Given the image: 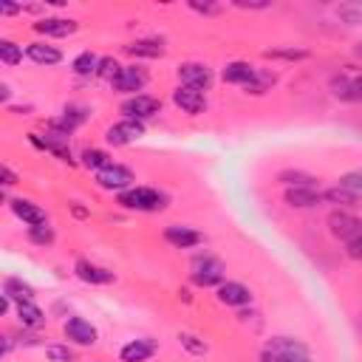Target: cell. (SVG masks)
I'll return each mask as SVG.
<instances>
[{
	"instance_id": "1",
	"label": "cell",
	"mask_w": 362,
	"mask_h": 362,
	"mask_svg": "<svg viewBox=\"0 0 362 362\" xmlns=\"http://www.w3.org/2000/svg\"><path fill=\"white\" fill-rule=\"evenodd\" d=\"M263 362H311V354L300 339L272 337L263 348Z\"/></svg>"
},
{
	"instance_id": "2",
	"label": "cell",
	"mask_w": 362,
	"mask_h": 362,
	"mask_svg": "<svg viewBox=\"0 0 362 362\" xmlns=\"http://www.w3.org/2000/svg\"><path fill=\"white\" fill-rule=\"evenodd\" d=\"M119 204L124 209H136V212H156V209L167 206V195L153 187H133L119 195Z\"/></svg>"
},
{
	"instance_id": "3",
	"label": "cell",
	"mask_w": 362,
	"mask_h": 362,
	"mask_svg": "<svg viewBox=\"0 0 362 362\" xmlns=\"http://www.w3.org/2000/svg\"><path fill=\"white\" fill-rule=\"evenodd\" d=\"M161 110V99L150 96V93H136L130 96L127 102H122V113L124 119H133V122H144L150 116H156Z\"/></svg>"
},
{
	"instance_id": "4",
	"label": "cell",
	"mask_w": 362,
	"mask_h": 362,
	"mask_svg": "<svg viewBox=\"0 0 362 362\" xmlns=\"http://www.w3.org/2000/svg\"><path fill=\"white\" fill-rule=\"evenodd\" d=\"M328 229H331L334 238H339V240L348 243V240H354L356 235H362V221H359L356 215L339 209V212H331V218H328Z\"/></svg>"
},
{
	"instance_id": "5",
	"label": "cell",
	"mask_w": 362,
	"mask_h": 362,
	"mask_svg": "<svg viewBox=\"0 0 362 362\" xmlns=\"http://www.w3.org/2000/svg\"><path fill=\"white\" fill-rule=\"evenodd\" d=\"M133 181H136V175H133V170H127L124 164H110V167H105V170L96 173V184H99L102 189H122V192H124Z\"/></svg>"
},
{
	"instance_id": "6",
	"label": "cell",
	"mask_w": 362,
	"mask_h": 362,
	"mask_svg": "<svg viewBox=\"0 0 362 362\" xmlns=\"http://www.w3.org/2000/svg\"><path fill=\"white\" fill-rule=\"evenodd\" d=\"M223 280V263L215 257H198L192 263V283L195 286H221Z\"/></svg>"
},
{
	"instance_id": "7",
	"label": "cell",
	"mask_w": 362,
	"mask_h": 362,
	"mask_svg": "<svg viewBox=\"0 0 362 362\" xmlns=\"http://www.w3.org/2000/svg\"><path fill=\"white\" fill-rule=\"evenodd\" d=\"M141 136H144V124L141 122H133V119H122V122L110 124L107 133H105V139L110 144H116V147H124V144H130V141H136Z\"/></svg>"
},
{
	"instance_id": "8",
	"label": "cell",
	"mask_w": 362,
	"mask_h": 362,
	"mask_svg": "<svg viewBox=\"0 0 362 362\" xmlns=\"http://www.w3.org/2000/svg\"><path fill=\"white\" fill-rule=\"evenodd\" d=\"M178 79H181V85L206 90V88L212 85V68L204 65V62H184V65L178 68Z\"/></svg>"
},
{
	"instance_id": "9",
	"label": "cell",
	"mask_w": 362,
	"mask_h": 362,
	"mask_svg": "<svg viewBox=\"0 0 362 362\" xmlns=\"http://www.w3.org/2000/svg\"><path fill=\"white\" fill-rule=\"evenodd\" d=\"M110 85H113L116 93H136V90H141L147 85V74L141 68H136V65H122L119 76Z\"/></svg>"
},
{
	"instance_id": "10",
	"label": "cell",
	"mask_w": 362,
	"mask_h": 362,
	"mask_svg": "<svg viewBox=\"0 0 362 362\" xmlns=\"http://www.w3.org/2000/svg\"><path fill=\"white\" fill-rule=\"evenodd\" d=\"M173 102H175L184 113H189V116H195V113H201V110L206 107V96H204V90L189 88V85H178V88L173 90Z\"/></svg>"
},
{
	"instance_id": "11",
	"label": "cell",
	"mask_w": 362,
	"mask_h": 362,
	"mask_svg": "<svg viewBox=\"0 0 362 362\" xmlns=\"http://www.w3.org/2000/svg\"><path fill=\"white\" fill-rule=\"evenodd\" d=\"M28 139L37 144V147H42V150H48V153H54L59 161H68L71 164V150H68V133H59V130H54V133H48V136H37V133H28Z\"/></svg>"
},
{
	"instance_id": "12",
	"label": "cell",
	"mask_w": 362,
	"mask_h": 362,
	"mask_svg": "<svg viewBox=\"0 0 362 362\" xmlns=\"http://www.w3.org/2000/svg\"><path fill=\"white\" fill-rule=\"evenodd\" d=\"M8 206H11V212H14L28 229H31V226H42V223H48L45 209H40L37 204H31V201H25V198H11Z\"/></svg>"
},
{
	"instance_id": "13",
	"label": "cell",
	"mask_w": 362,
	"mask_h": 362,
	"mask_svg": "<svg viewBox=\"0 0 362 362\" xmlns=\"http://www.w3.org/2000/svg\"><path fill=\"white\" fill-rule=\"evenodd\" d=\"M218 300L223 305H249L252 303V291L243 286V283H235V280H226L218 286Z\"/></svg>"
},
{
	"instance_id": "14",
	"label": "cell",
	"mask_w": 362,
	"mask_h": 362,
	"mask_svg": "<svg viewBox=\"0 0 362 362\" xmlns=\"http://www.w3.org/2000/svg\"><path fill=\"white\" fill-rule=\"evenodd\" d=\"M34 28L45 37H68L76 31V20H68V17H42L34 23Z\"/></svg>"
},
{
	"instance_id": "15",
	"label": "cell",
	"mask_w": 362,
	"mask_h": 362,
	"mask_svg": "<svg viewBox=\"0 0 362 362\" xmlns=\"http://www.w3.org/2000/svg\"><path fill=\"white\" fill-rule=\"evenodd\" d=\"M65 337L74 339L76 345H93L96 342V328L82 317H71L65 322Z\"/></svg>"
},
{
	"instance_id": "16",
	"label": "cell",
	"mask_w": 362,
	"mask_h": 362,
	"mask_svg": "<svg viewBox=\"0 0 362 362\" xmlns=\"http://www.w3.org/2000/svg\"><path fill=\"white\" fill-rule=\"evenodd\" d=\"M156 339L150 337H141V339H133L122 348V362H147L153 354H156Z\"/></svg>"
},
{
	"instance_id": "17",
	"label": "cell",
	"mask_w": 362,
	"mask_h": 362,
	"mask_svg": "<svg viewBox=\"0 0 362 362\" xmlns=\"http://www.w3.org/2000/svg\"><path fill=\"white\" fill-rule=\"evenodd\" d=\"M74 272H76V277H79V280L93 283V286L113 283V272H107V269H102V266H96V263H90V260H76Z\"/></svg>"
},
{
	"instance_id": "18",
	"label": "cell",
	"mask_w": 362,
	"mask_h": 362,
	"mask_svg": "<svg viewBox=\"0 0 362 362\" xmlns=\"http://www.w3.org/2000/svg\"><path fill=\"white\" fill-rule=\"evenodd\" d=\"M320 201H322V195L314 187H288L286 189V204L294 209H308V206H317Z\"/></svg>"
},
{
	"instance_id": "19",
	"label": "cell",
	"mask_w": 362,
	"mask_h": 362,
	"mask_svg": "<svg viewBox=\"0 0 362 362\" xmlns=\"http://www.w3.org/2000/svg\"><path fill=\"white\" fill-rule=\"evenodd\" d=\"M331 88L345 102H362V74H356V76H339V79H334Z\"/></svg>"
},
{
	"instance_id": "20",
	"label": "cell",
	"mask_w": 362,
	"mask_h": 362,
	"mask_svg": "<svg viewBox=\"0 0 362 362\" xmlns=\"http://www.w3.org/2000/svg\"><path fill=\"white\" fill-rule=\"evenodd\" d=\"M164 240L173 243L175 249H189V246H198L201 243V235L189 226H167L164 229Z\"/></svg>"
},
{
	"instance_id": "21",
	"label": "cell",
	"mask_w": 362,
	"mask_h": 362,
	"mask_svg": "<svg viewBox=\"0 0 362 362\" xmlns=\"http://www.w3.org/2000/svg\"><path fill=\"white\" fill-rule=\"evenodd\" d=\"M25 54H28V59L37 62V65H57V62L62 59V51L54 48V45H45V42H31V45L25 48Z\"/></svg>"
},
{
	"instance_id": "22",
	"label": "cell",
	"mask_w": 362,
	"mask_h": 362,
	"mask_svg": "<svg viewBox=\"0 0 362 362\" xmlns=\"http://www.w3.org/2000/svg\"><path fill=\"white\" fill-rule=\"evenodd\" d=\"M252 76H255V68L249 62H243V59H235V62H229L223 68V82H232V85H243L246 88L252 82Z\"/></svg>"
},
{
	"instance_id": "23",
	"label": "cell",
	"mask_w": 362,
	"mask_h": 362,
	"mask_svg": "<svg viewBox=\"0 0 362 362\" xmlns=\"http://www.w3.org/2000/svg\"><path fill=\"white\" fill-rule=\"evenodd\" d=\"M82 122H85V107L71 105V107H65V110H62V116H59V119H54V122H51V127H54V130H59V133H71V130H76Z\"/></svg>"
},
{
	"instance_id": "24",
	"label": "cell",
	"mask_w": 362,
	"mask_h": 362,
	"mask_svg": "<svg viewBox=\"0 0 362 362\" xmlns=\"http://www.w3.org/2000/svg\"><path fill=\"white\" fill-rule=\"evenodd\" d=\"M322 198L328 201V204H337V206H345V209H359L362 206V195H356V192H351V189H345V187H334V189H325L322 192Z\"/></svg>"
},
{
	"instance_id": "25",
	"label": "cell",
	"mask_w": 362,
	"mask_h": 362,
	"mask_svg": "<svg viewBox=\"0 0 362 362\" xmlns=\"http://www.w3.org/2000/svg\"><path fill=\"white\" fill-rule=\"evenodd\" d=\"M17 320L23 322V328H40L45 322V314L31 300H23V303H17Z\"/></svg>"
},
{
	"instance_id": "26",
	"label": "cell",
	"mask_w": 362,
	"mask_h": 362,
	"mask_svg": "<svg viewBox=\"0 0 362 362\" xmlns=\"http://www.w3.org/2000/svg\"><path fill=\"white\" fill-rule=\"evenodd\" d=\"M3 294H8L11 300L23 303V300H34V288L28 283H23L20 277H6L3 280Z\"/></svg>"
},
{
	"instance_id": "27",
	"label": "cell",
	"mask_w": 362,
	"mask_h": 362,
	"mask_svg": "<svg viewBox=\"0 0 362 362\" xmlns=\"http://www.w3.org/2000/svg\"><path fill=\"white\" fill-rule=\"evenodd\" d=\"M124 48H127V54H133V57H150V59H156V57L164 54V45H161L158 40H136V42H130V45H124Z\"/></svg>"
},
{
	"instance_id": "28",
	"label": "cell",
	"mask_w": 362,
	"mask_h": 362,
	"mask_svg": "<svg viewBox=\"0 0 362 362\" xmlns=\"http://www.w3.org/2000/svg\"><path fill=\"white\" fill-rule=\"evenodd\" d=\"M277 181L288 189V187H314V175H308V173H303V170H283L280 175H277Z\"/></svg>"
},
{
	"instance_id": "29",
	"label": "cell",
	"mask_w": 362,
	"mask_h": 362,
	"mask_svg": "<svg viewBox=\"0 0 362 362\" xmlns=\"http://www.w3.org/2000/svg\"><path fill=\"white\" fill-rule=\"evenodd\" d=\"M82 164L99 173V170H105V167H110L113 161H110V156H107L105 150H96V147H88V150H82Z\"/></svg>"
},
{
	"instance_id": "30",
	"label": "cell",
	"mask_w": 362,
	"mask_h": 362,
	"mask_svg": "<svg viewBox=\"0 0 362 362\" xmlns=\"http://www.w3.org/2000/svg\"><path fill=\"white\" fill-rule=\"evenodd\" d=\"M99 59H102V57H96V54H90V51H82V54L74 59V71H76L79 76H90V74L99 71Z\"/></svg>"
},
{
	"instance_id": "31",
	"label": "cell",
	"mask_w": 362,
	"mask_h": 362,
	"mask_svg": "<svg viewBox=\"0 0 362 362\" xmlns=\"http://www.w3.org/2000/svg\"><path fill=\"white\" fill-rule=\"evenodd\" d=\"M274 82H277V74H272V71H257V68H255V76H252V82L246 85V90H249V93H263V90H269Z\"/></svg>"
},
{
	"instance_id": "32",
	"label": "cell",
	"mask_w": 362,
	"mask_h": 362,
	"mask_svg": "<svg viewBox=\"0 0 362 362\" xmlns=\"http://www.w3.org/2000/svg\"><path fill=\"white\" fill-rule=\"evenodd\" d=\"M337 17L345 25H359L362 23V3H339L337 6Z\"/></svg>"
},
{
	"instance_id": "33",
	"label": "cell",
	"mask_w": 362,
	"mask_h": 362,
	"mask_svg": "<svg viewBox=\"0 0 362 362\" xmlns=\"http://www.w3.org/2000/svg\"><path fill=\"white\" fill-rule=\"evenodd\" d=\"M0 59L6 65H17L23 59V48L17 42H11V40H0Z\"/></svg>"
},
{
	"instance_id": "34",
	"label": "cell",
	"mask_w": 362,
	"mask_h": 362,
	"mask_svg": "<svg viewBox=\"0 0 362 362\" xmlns=\"http://www.w3.org/2000/svg\"><path fill=\"white\" fill-rule=\"evenodd\" d=\"M119 71H122V65H119L113 57H102V59H99V71H96V74H99L102 79L113 82V79L119 76Z\"/></svg>"
},
{
	"instance_id": "35",
	"label": "cell",
	"mask_w": 362,
	"mask_h": 362,
	"mask_svg": "<svg viewBox=\"0 0 362 362\" xmlns=\"http://www.w3.org/2000/svg\"><path fill=\"white\" fill-rule=\"evenodd\" d=\"M339 187H345V189H351V192L362 195V170L342 173V175H339Z\"/></svg>"
},
{
	"instance_id": "36",
	"label": "cell",
	"mask_w": 362,
	"mask_h": 362,
	"mask_svg": "<svg viewBox=\"0 0 362 362\" xmlns=\"http://www.w3.org/2000/svg\"><path fill=\"white\" fill-rule=\"evenodd\" d=\"M28 238H31L34 243H40V246H48V243L54 240V229H51L48 223H42V226H31V229H28Z\"/></svg>"
},
{
	"instance_id": "37",
	"label": "cell",
	"mask_w": 362,
	"mask_h": 362,
	"mask_svg": "<svg viewBox=\"0 0 362 362\" xmlns=\"http://www.w3.org/2000/svg\"><path fill=\"white\" fill-rule=\"evenodd\" d=\"M45 356L51 362H74V351L68 345H48L45 348Z\"/></svg>"
},
{
	"instance_id": "38",
	"label": "cell",
	"mask_w": 362,
	"mask_h": 362,
	"mask_svg": "<svg viewBox=\"0 0 362 362\" xmlns=\"http://www.w3.org/2000/svg\"><path fill=\"white\" fill-rule=\"evenodd\" d=\"M266 57H280V59H305V57H308V51H303V48H272V51H266Z\"/></svg>"
},
{
	"instance_id": "39",
	"label": "cell",
	"mask_w": 362,
	"mask_h": 362,
	"mask_svg": "<svg viewBox=\"0 0 362 362\" xmlns=\"http://www.w3.org/2000/svg\"><path fill=\"white\" fill-rule=\"evenodd\" d=\"M178 339H181V345H184L187 351H192V354H204V351H206V345H204L198 337H192V334H178Z\"/></svg>"
},
{
	"instance_id": "40",
	"label": "cell",
	"mask_w": 362,
	"mask_h": 362,
	"mask_svg": "<svg viewBox=\"0 0 362 362\" xmlns=\"http://www.w3.org/2000/svg\"><path fill=\"white\" fill-rule=\"evenodd\" d=\"M345 252H348V257H351V260H362V235H356L354 240H348Z\"/></svg>"
},
{
	"instance_id": "41",
	"label": "cell",
	"mask_w": 362,
	"mask_h": 362,
	"mask_svg": "<svg viewBox=\"0 0 362 362\" xmlns=\"http://www.w3.org/2000/svg\"><path fill=\"white\" fill-rule=\"evenodd\" d=\"M189 8L198 14H218L221 11V6H215V3H189Z\"/></svg>"
},
{
	"instance_id": "42",
	"label": "cell",
	"mask_w": 362,
	"mask_h": 362,
	"mask_svg": "<svg viewBox=\"0 0 362 362\" xmlns=\"http://www.w3.org/2000/svg\"><path fill=\"white\" fill-rule=\"evenodd\" d=\"M0 175H3V187H11V184L17 181V175H14V173H11V167H6V164H3Z\"/></svg>"
},
{
	"instance_id": "43",
	"label": "cell",
	"mask_w": 362,
	"mask_h": 362,
	"mask_svg": "<svg viewBox=\"0 0 362 362\" xmlns=\"http://www.w3.org/2000/svg\"><path fill=\"white\" fill-rule=\"evenodd\" d=\"M0 11H3V14H17V11H23V6H14V3H3V6H0Z\"/></svg>"
},
{
	"instance_id": "44",
	"label": "cell",
	"mask_w": 362,
	"mask_h": 362,
	"mask_svg": "<svg viewBox=\"0 0 362 362\" xmlns=\"http://www.w3.org/2000/svg\"><path fill=\"white\" fill-rule=\"evenodd\" d=\"M0 99L8 102V85H0Z\"/></svg>"
},
{
	"instance_id": "45",
	"label": "cell",
	"mask_w": 362,
	"mask_h": 362,
	"mask_svg": "<svg viewBox=\"0 0 362 362\" xmlns=\"http://www.w3.org/2000/svg\"><path fill=\"white\" fill-rule=\"evenodd\" d=\"M356 57H359V59H362V42H359V45H356Z\"/></svg>"
}]
</instances>
